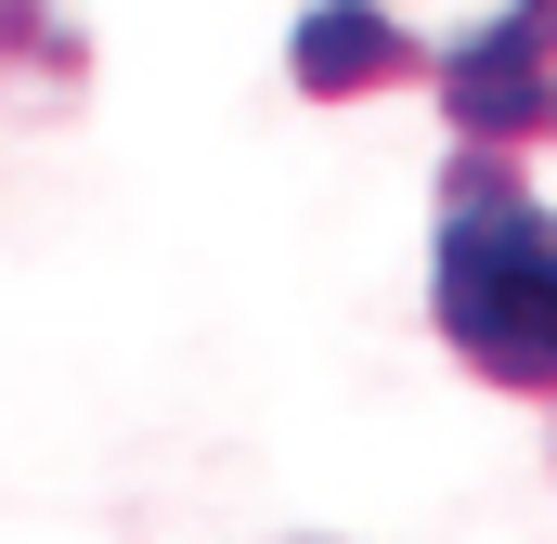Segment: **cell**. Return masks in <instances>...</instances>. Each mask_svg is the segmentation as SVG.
Segmentation results:
<instances>
[{
  "label": "cell",
  "mask_w": 557,
  "mask_h": 544,
  "mask_svg": "<svg viewBox=\"0 0 557 544\" xmlns=\"http://www.w3.org/2000/svg\"><path fill=\"white\" fill-rule=\"evenodd\" d=\"M441 337L493 390H557V208L506 169V143H467L441 182Z\"/></svg>",
  "instance_id": "obj_1"
},
{
  "label": "cell",
  "mask_w": 557,
  "mask_h": 544,
  "mask_svg": "<svg viewBox=\"0 0 557 544\" xmlns=\"http://www.w3.org/2000/svg\"><path fill=\"white\" fill-rule=\"evenodd\" d=\"M441 104H454L467 143L557 131V0H519L506 26H480L467 52H441Z\"/></svg>",
  "instance_id": "obj_2"
}]
</instances>
